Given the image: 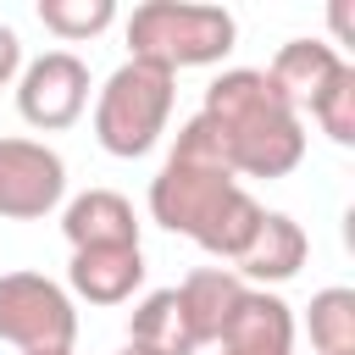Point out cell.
Here are the masks:
<instances>
[{"mask_svg":"<svg viewBox=\"0 0 355 355\" xmlns=\"http://www.w3.org/2000/svg\"><path fill=\"white\" fill-rule=\"evenodd\" d=\"M150 216L166 233L194 239L205 255L216 261H239L266 216V205L233 178V166L222 161L211 128L200 122V111L178 128L161 172L150 178Z\"/></svg>","mask_w":355,"mask_h":355,"instance_id":"1","label":"cell"},{"mask_svg":"<svg viewBox=\"0 0 355 355\" xmlns=\"http://www.w3.org/2000/svg\"><path fill=\"white\" fill-rule=\"evenodd\" d=\"M200 122L211 128L233 178H288L305 161V122L261 67H227L211 78Z\"/></svg>","mask_w":355,"mask_h":355,"instance_id":"2","label":"cell"},{"mask_svg":"<svg viewBox=\"0 0 355 355\" xmlns=\"http://www.w3.org/2000/svg\"><path fill=\"white\" fill-rule=\"evenodd\" d=\"M239 39V22L227 6H205V0H144L128 17V50L133 61H150L161 72H183V67H216Z\"/></svg>","mask_w":355,"mask_h":355,"instance_id":"3","label":"cell"},{"mask_svg":"<svg viewBox=\"0 0 355 355\" xmlns=\"http://www.w3.org/2000/svg\"><path fill=\"white\" fill-rule=\"evenodd\" d=\"M172 100H178V78L150 67V61H122L105 89L94 94V139L105 155L116 161H133V155H150L172 122Z\"/></svg>","mask_w":355,"mask_h":355,"instance_id":"4","label":"cell"},{"mask_svg":"<svg viewBox=\"0 0 355 355\" xmlns=\"http://www.w3.org/2000/svg\"><path fill=\"white\" fill-rule=\"evenodd\" d=\"M0 338L17 344L22 355L72 349V338H78L72 294L44 272H6L0 277Z\"/></svg>","mask_w":355,"mask_h":355,"instance_id":"5","label":"cell"},{"mask_svg":"<svg viewBox=\"0 0 355 355\" xmlns=\"http://www.w3.org/2000/svg\"><path fill=\"white\" fill-rule=\"evenodd\" d=\"M89 105V67L72 50H44L17 72V111L39 133H61Z\"/></svg>","mask_w":355,"mask_h":355,"instance_id":"6","label":"cell"},{"mask_svg":"<svg viewBox=\"0 0 355 355\" xmlns=\"http://www.w3.org/2000/svg\"><path fill=\"white\" fill-rule=\"evenodd\" d=\"M67 194V161L44 139H0V216L39 222Z\"/></svg>","mask_w":355,"mask_h":355,"instance_id":"7","label":"cell"},{"mask_svg":"<svg viewBox=\"0 0 355 355\" xmlns=\"http://www.w3.org/2000/svg\"><path fill=\"white\" fill-rule=\"evenodd\" d=\"M222 355H294V311L272 288H250L216 338Z\"/></svg>","mask_w":355,"mask_h":355,"instance_id":"8","label":"cell"},{"mask_svg":"<svg viewBox=\"0 0 355 355\" xmlns=\"http://www.w3.org/2000/svg\"><path fill=\"white\" fill-rule=\"evenodd\" d=\"M349 61L327 44V39H288L277 55H272V67H261L266 78H272V89L300 111V122L311 116V105H316V94L344 72Z\"/></svg>","mask_w":355,"mask_h":355,"instance_id":"9","label":"cell"},{"mask_svg":"<svg viewBox=\"0 0 355 355\" xmlns=\"http://www.w3.org/2000/svg\"><path fill=\"white\" fill-rule=\"evenodd\" d=\"M61 233L72 250H116V244H139V216L116 189H83L78 200H67Z\"/></svg>","mask_w":355,"mask_h":355,"instance_id":"10","label":"cell"},{"mask_svg":"<svg viewBox=\"0 0 355 355\" xmlns=\"http://www.w3.org/2000/svg\"><path fill=\"white\" fill-rule=\"evenodd\" d=\"M305 255H311V239H305V227L288 216V211H266L261 216V227H255V239H250V250L233 261V272L244 277V283H288L300 266H305Z\"/></svg>","mask_w":355,"mask_h":355,"instance_id":"11","label":"cell"},{"mask_svg":"<svg viewBox=\"0 0 355 355\" xmlns=\"http://www.w3.org/2000/svg\"><path fill=\"white\" fill-rule=\"evenodd\" d=\"M67 283H72V294L89 300V305H122V300H133V288L144 283V250H139V244L72 250Z\"/></svg>","mask_w":355,"mask_h":355,"instance_id":"12","label":"cell"},{"mask_svg":"<svg viewBox=\"0 0 355 355\" xmlns=\"http://www.w3.org/2000/svg\"><path fill=\"white\" fill-rule=\"evenodd\" d=\"M244 294H250V283H244L233 266H194V272L178 283V300H183V316H189L200 349L222 338V327L233 322V311H239Z\"/></svg>","mask_w":355,"mask_h":355,"instance_id":"13","label":"cell"},{"mask_svg":"<svg viewBox=\"0 0 355 355\" xmlns=\"http://www.w3.org/2000/svg\"><path fill=\"white\" fill-rule=\"evenodd\" d=\"M128 344H139V349H150V355H194V349H200V344H194V327H189V316H183L178 288H155V294H144V300L133 305V316H128Z\"/></svg>","mask_w":355,"mask_h":355,"instance_id":"14","label":"cell"},{"mask_svg":"<svg viewBox=\"0 0 355 355\" xmlns=\"http://www.w3.org/2000/svg\"><path fill=\"white\" fill-rule=\"evenodd\" d=\"M305 327H311L316 355H355V288L333 283V288L311 294Z\"/></svg>","mask_w":355,"mask_h":355,"instance_id":"15","label":"cell"},{"mask_svg":"<svg viewBox=\"0 0 355 355\" xmlns=\"http://www.w3.org/2000/svg\"><path fill=\"white\" fill-rule=\"evenodd\" d=\"M39 22L55 39H94L116 22V0H39Z\"/></svg>","mask_w":355,"mask_h":355,"instance_id":"16","label":"cell"},{"mask_svg":"<svg viewBox=\"0 0 355 355\" xmlns=\"http://www.w3.org/2000/svg\"><path fill=\"white\" fill-rule=\"evenodd\" d=\"M311 122L333 139V144H355V67H344L311 105Z\"/></svg>","mask_w":355,"mask_h":355,"instance_id":"17","label":"cell"},{"mask_svg":"<svg viewBox=\"0 0 355 355\" xmlns=\"http://www.w3.org/2000/svg\"><path fill=\"white\" fill-rule=\"evenodd\" d=\"M17 72H22V39H17L11 22H0V89H6Z\"/></svg>","mask_w":355,"mask_h":355,"instance_id":"18","label":"cell"},{"mask_svg":"<svg viewBox=\"0 0 355 355\" xmlns=\"http://www.w3.org/2000/svg\"><path fill=\"white\" fill-rule=\"evenodd\" d=\"M116 355H150V349H139V344H128V349H116Z\"/></svg>","mask_w":355,"mask_h":355,"instance_id":"19","label":"cell"},{"mask_svg":"<svg viewBox=\"0 0 355 355\" xmlns=\"http://www.w3.org/2000/svg\"><path fill=\"white\" fill-rule=\"evenodd\" d=\"M39 355H72V349H39Z\"/></svg>","mask_w":355,"mask_h":355,"instance_id":"20","label":"cell"}]
</instances>
